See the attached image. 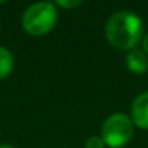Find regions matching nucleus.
<instances>
[{
  "label": "nucleus",
  "mask_w": 148,
  "mask_h": 148,
  "mask_svg": "<svg viewBox=\"0 0 148 148\" xmlns=\"http://www.w3.org/2000/svg\"><path fill=\"white\" fill-rule=\"evenodd\" d=\"M108 42L122 51H131L138 47L144 38V23L132 10H118L109 16L105 25Z\"/></svg>",
  "instance_id": "obj_1"
},
{
  "label": "nucleus",
  "mask_w": 148,
  "mask_h": 148,
  "mask_svg": "<svg viewBox=\"0 0 148 148\" xmlns=\"http://www.w3.org/2000/svg\"><path fill=\"white\" fill-rule=\"evenodd\" d=\"M106 144L105 141L102 139L100 135H93V136H89L84 142V148H105Z\"/></svg>",
  "instance_id": "obj_7"
},
{
  "label": "nucleus",
  "mask_w": 148,
  "mask_h": 148,
  "mask_svg": "<svg viewBox=\"0 0 148 148\" xmlns=\"http://www.w3.org/2000/svg\"><path fill=\"white\" fill-rule=\"evenodd\" d=\"M54 5L62 9H74V8H79L80 5H83V2L82 0H57Z\"/></svg>",
  "instance_id": "obj_8"
},
{
  "label": "nucleus",
  "mask_w": 148,
  "mask_h": 148,
  "mask_svg": "<svg viewBox=\"0 0 148 148\" xmlns=\"http://www.w3.org/2000/svg\"><path fill=\"white\" fill-rule=\"evenodd\" d=\"M58 12L52 2H38L26 8L22 15V28L31 36H45L57 25Z\"/></svg>",
  "instance_id": "obj_2"
},
{
  "label": "nucleus",
  "mask_w": 148,
  "mask_h": 148,
  "mask_svg": "<svg viewBox=\"0 0 148 148\" xmlns=\"http://www.w3.org/2000/svg\"><path fill=\"white\" fill-rule=\"evenodd\" d=\"M0 148H15V147L9 145V144H0Z\"/></svg>",
  "instance_id": "obj_10"
},
{
  "label": "nucleus",
  "mask_w": 148,
  "mask_h": 148,
  "mask_svg": "<svg viewBox=\"0 0 148 148\" xmlns=\"http://www.w3.org/2000/svg\"><path fill=\"white\" fill-rule=\"evenodd\" d=\"M129 118L134 126L142 131H148V92L139 93L132 100Z\"/></svg>",
  "instance_id": "obj_4"
},
{
  "label": "nucleus",
  "mask_w": 148,
  "mask_h": 148,
  "mask_svg": "<svg viewBox=\"0 0 148 148\" xmlns=\"http://www.w3.org/2000/svg\"><path fill=\"white\" fill-rule=\"evenodd\" d=\"M5 3V0H0V5H3Z\"/></svg>",
  "instance_id": "obj_11"
},
{
  "label": "nucleus",
  "mask_w": 148,
  "mask_h": 148,
  "mask_svg": "<svg viewBox=\"0 0 148 148\" xmlns=\"http://www.w3.org/2000/svg\"><path fill=\"white\" fill-rule=\"evenodd\" d=\"M134 123L131 118L122 112H116L109 115L103 125H102V132L100 136L105 141L106 147L109 148H122L125 147L132 135H134Z\"/></svg>",
  "instance_id": "obj_3"
},
{
  "label": "nucleus",
  "mask_w": 148,
  "mask_h": 148,
  "mask_svg": "<svg viewBox=\"0 0 148 148\" xmlns=\"http://www.w3.org/2000/svg\"><path fill=\"white\" fill-rule=\"evenodd\" d=\"M125 65L129 70V73L141 76V74L147 73V70H148V55L139 48L131 49L126 52Z\"/></svg>",
  "instance_id": "obj_5"
},
{
  "label": "nucleus",
  "mask_w": 148,
  "mask_h": 148,
  "mask_svg": "<svg viewBox=\"0 0 148 148\" xmlns=\"http://www.w3.org/2000/svg\"><path fill=\"white\" fill-rule=\"evenodd\" d=\"M141 44H142V48H141V49L148 55V34H145V35H144V38H142Z\"/></svg>",
  "instance_id": "obj_9"
},
{
  "label": "nucleus",
  "mask_w": 148,
  "mask_h": 148,
  "mask_svg": "<svg viewBox=\"0 0 148 148\" xmlns=\"http://www.w3.org/2000/svg\"><path fill=\"white\" fill-rule=\"evenodd\" d=\"M13 67H15V57L12 51L6 47L0 45V80L10 76Z\"/></svg>",
  "instance_id": "obj_6"
}]
</instances>
